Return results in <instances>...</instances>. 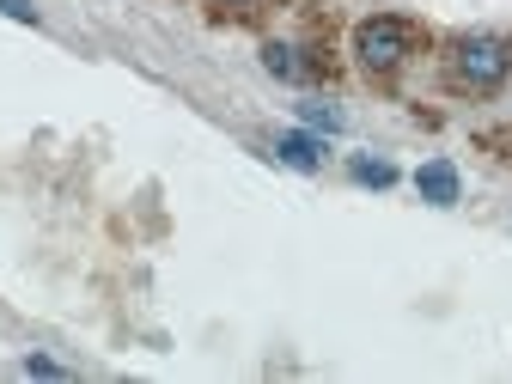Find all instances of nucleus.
<instances>
[{
  "label": "nucleus",
  "mask_w": 512,
  "mask_h": 384,
  "mask_svg": "<svg viewBox=\"0 0 512 384\" xmlns=\"http://www.w3.org/2000/svg\"><path fill=\"white\" fill-rule=\"evenodd\" d=\"M415 189H421L433 208H452L464 183H458V165H452V159H433V165H421V171H415Z\"/></svg>",
  "instance_id": "7ed1b4c3"
},
{
  "label": "nucleus",
  "mask_w": 512,
  "mask_h": 384,
  "mask_svg": "<svg viewBox=\"0 0 512 384\" xmlns=\"http://www.w3.org/2000/svg\"><path fill=\"white\" fill-rule=\"evenodd\" d=\"M0 13H13V19H37L31 0H0Z\"/></svg>",
  "instance_id": "9b49d317"
},
{
  "label": "nucleus",
  "mask_w": 512,
  "mask_h": 384,
  "mask_svg": "<svg viewBox=\"0 0 512 384\" xmlns=\"http://www.w3.org/2000/svg\"><path fill=\"white\" fill-rule=\"evenodd\" d=\"M421 25L415 19H403V13H372V19H360L354 25V68L366 74V80H397L409 61L421 55Z\"/></svg>",
  "instance_id": "f03ea898"
},
{
  "label": "nucleus",
  "mask_w": 512,
  "mask_h": 384,
  "mask_svg": "<svg viewBox=\"0 0 512 384\" xmlns=\"http://www.w3.org/2000/svg\"><path fill=\"white\" fill-rule=\"evenodd\" d=\"M512 80V37L506 31H458L439 43V86L452 98H494Z\"/></svg>",
  "instance_id": "f257e3e1"
},
{
  "label": "nucleus",
  "mask_w": 512,
  "mask_h": 384,
  "mask_svg": "<svg viewBox=\"0 0 512 384\" xmlns=\"http://www.w3.org/2000/svg\"><path fill=\"white\" fill-rule=\"evenodd\" d=\"M476 147H482V153H494V159L512 171V122H506V128H482V135H476Z\"/></svg>",
  "instance_id": "0eeeda50"
},
{
  "label": "nucleus",
  "mask_w": 512,
  "mask_h": 384,
  "mask_svg": "<svg viewBox=\"0 0 512 384\" xmlns=\"http://www.w3.org/2000/svg\"><path fill=\"white\" fill-rule=\"evenodd\" d=\"M25 372H31V378H61V366H55V360H43V354H31V360H25Z\"/></svg>",
  "instance_id": "9d476101"
},
{
  "label": "nucleus",
  "mask_w": 512,
  "mask_h": 384,
  "mask_svg": "<svg viewBox=\"0 0 512 384\" xmlns=\"http://www.w3.org/2000/svg\"><path fill=\"white\" fill-rule=\"evenodd\" d=\"M299 116H305L311 128H324V135H336V128H342V110H336V104H324V98H311V104H299Z\"/></svg>",
  "instance_id": "6e6552de"
},
{
  "label": "nucleus",
  "mask_w": 512,
  "mask_h": 384,
  "mask_svg": "<svg viewBox=\"0 0 512 384\" xmlns=\"http://www.w3.org/2000/svg\"><path fill=\"white\" fill-rule=\"evenodd\" d=\"M214 7L226 19H256V13H269V0H214Z\"/></svg>",
  "instance_id": "1a4fd4ad"
},
{
  "label": "nucleus",
  "mask_w": 512,
  "mask_h": 384,
  "mask_svg": "<svg viewBox=\"0 0 512 384\" xmlns=\"http://www.w3.org/2000/svg\"><path fill=\"white\" fill-rule=\"evenodd\" d=\"M354 183H366V189H391V183H397V165H384V159H354Z\"/></svg>",
  "instance_id": "423d86ee"
},
{
  "label": "nucleus",
  "mask_w": 512,
  "mask_h": 384,
  "mask_svg": "<svg viewBox=\"0 0 512 384\" xmlns=\"http://www.w3.org/2000/svg\"><path fill=\"white\" fill-rule=\"evenodd\" d=\"M275 159L293 171H324V141L305 135V128H287V135H275Z\"/></svg>",
  "instance_id": "20e7f679"
},
{
  "label": "nucleus",
  "mask_w": 512,
  "mask_h": 384,
  "mask_svg": "<svg viewBox=\"0 0 512 384\" xmlns=\"http://www.w3.org/2000/svg\"><path fill=\"white\" fill-rule=\"evenodd\" d=\"M299 55H305L299 43H269V49H263V68H269L275 80H293V86H305V80H311V61H299Z\"/></svg>",
  "instance_id": "39448f33"
}]
</instances>
